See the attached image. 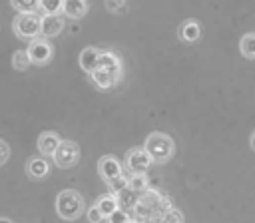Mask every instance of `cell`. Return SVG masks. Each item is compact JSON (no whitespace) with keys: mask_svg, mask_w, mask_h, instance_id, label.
<instances>
[{"mask_svg":"<svg viewBox=\"0 0 255 223\" xmlns=\"http://www.w3.org/2000/svg\"><path fill=\"white\" fill-rule=\"evenodd\" d=\"M116 201H118V207H120L122 211H128V213H129V211L133 209L135 201H137V193L128 187V189H124L122 193L116 195Z\"/></svg>","mask_w":255,"mask_h":223,"instance_id":"ac0fdd59","label":"cell"},{"mask_svg":"<svg viewBox=\"0 0 255 223\" xmlns=\"http://www.w3.org/2000/svg\"><path fill=\"white\" fill-rule=\"evenodd\" d=\"M62 12L74 20L86 16L88 12V0H62Z\"/></svg>","mask_w":255,"mask_h":223,"instance_id":"2e32d148","label":"cell"},{"mask_svg":"<svg viewBox=\"0 0 255 223\" xmlns=\"http://www.w3.org/2000/svg\"><path fill=\"white\" fill-rule=\"evenodd\" d=\"M108 185V191H110V195H118V193H122L124 189H128V177L122 173L120 177H116V179H112V181H108L106 183Z\"/></svg>","mask_w":255,"mask_h":223,"instance_id":"cb8c5ba5","label":"cell"},{"mask_svg":"<svg viewBox=\"0 0 255 223\" xmlns=\"http://www.w3.org/2000/svg\"><path fill=\"white\" fill-rule=\"evenodd\" d=\"M128 187L139 195V193H143V191H147V189H149V181H147L145 173H137V175L128 177Z\"/></svg>","mask_w":255,"mask_h":223,"instance_id":"ffe728a7","label":"cell"},{"mask_svg":"<svg viewBox=\"0 0 255 223\" xmlns=\"http://www.w3.org/2000/svg\"><path fill=\"white\" fill-rule=\"evenodd\" d=\"M12 66H14L16 70H20V72L28 70V66H30V58H28L26 50H16V52L12 54Z\"/></svg>","mask_w":255,"mask_h":223,"instance_id":"603a6c76","label":"cell"},{"mask_svg":"<svg viewBox=\"0 0 255 223\" xmlns=\"http://www.w3.org/2000/svg\"><path fill=\"white\" fill-rule=\"evenodd\" d=\"M86 217H88V223H102V221H104V215L100 213V209H98L96 205L88 207V213H86Z\"/></svg>","mask_w":255,"mask_h":223,"instance_id":"4316f807","label":"cell"},{"mask_svg":"<svg viewBox=\"0 0 255 223\" xmlns=\"http://www.w3.org/2000/svg\"><path fill=\"white\" fill-rule=\"evenodd\" d=\"M239 50L245 58H255V32H247L239 40Z\"/></svg>","mask_w":255,"mask_h":223,"instance_id":"d6986e66","label":"cell"},{"mask_svg":"<svg viewBox=\"0 0 255 223\" xmlns=\"http://www.w3.org/2000/svg\"><path fill=\"white\" fill-rule=\"evenodd\" d=\"M26 171L32 179H44L50 173V163L44 157H30L28 165H26Z\"/></svg>","mask_w":255,"mask_h":223,"instance_id":"9a60e30c","label":"cell"},{"mask_svg":"<svg viewBox=\"0 0 255 223\" xmlns=\"http://www.w3.org/2000/svg\"><path fill=\"white\" fill-rule=\"evenodd\" d=\"M106 223H135V221H133V217H131L128 211L116 209L110 217H106Z\"/></svg>","mask_w":255,"mask_h":223,"instance_id":"d4e9b609","label":"cell"},{"mask_svg":"<svg viewBox=\"0 0 255 223\" xmlns=\"http://www.w3.org/2000/svg\"><path fill=\"white\" fill-rule=\"evenodd\" d=\"M10 4L14 10H18V14L38 12V0H10Z\"/></svg>","mask_w":255,"mask_h":223,"instance_id":"7402d4cb","label":"cell"},{"mask_svg":"<svg viewBox=\"0 0 255 223\" xmlns=\"http://www.w3.org/2000/svg\"><path fill=\"white\" fill-rule=\"evenodd\" d=\"M177 36H179V40H183V42H197V40L201 38V26H199V22H195V20H185L183 24H179Z\"/></svg>","mask_w":255,"mask_h":223,"instance_id":"4fadbf2b","label":"cell"},{"mask_svg":"<svg viewBox=\"0 0 255 223\" xmlns=\"http://www.w3.org/2000/svg\"><path fill=\"white\" fill-rule=\"evenodd\" d=\"M249 145H251V149L255 151V131L251 133V139H249Z\"/></svg>","mask_w":255,"mask_h":223,"instance_id":"f546056e","label":"cell"},{"mask_svg":"<svg viewBox=\"0 0 255 223\" xmlns=\"http://www.w3.org/2000/svg\"><path fill=\"white\" fill-rule=\"evenodd\" d=\"M149 165H151V159L143 151V147H131V149H128V153H126V167L131 171V175L145 173L149 169Z\"/></svg>","mask_w":255,"mask_h":223,"instance_id":"52a82bcc","label":"cell"},{"mask_svg":"<svg viewBox=\"0 0 255 223\" xmlns=\"http://www.w3.org/2000/svg\"><path fill=\"white\" fill-rule=\"evenodd\" d=\"M94 205L100 209V213L104 215V219H106V217H110L116 209H120V207H118L116 197H114V195H110V193H108V195H100V197L96 199V203H94Z\"/></svg>","mask_w":255,"mask_h":223,"instance_id":"e0dca14e","label":"cell"},{"mask_svg":"<svg viewBox=\"0 0 255 223\" xmlns=\"http://www.w3.org/2000/svg\"><path fill=\"white\" fill-rule=\"evenodd\" d=\"M171 209V201L169 197H165L161 191L157 189H147L143 193L137 195V201L133 205V221H141V223H157L159 217Z\"/></svg>","mask_w":255,"mask_h":223,"instance_id":"6da1fadb","label":"cell"},{"mask_svg":"<svg viewBox=\"0 0 255 223\" xmlns=\"http://www.w3.org/2000/svg\"><path fill=\"white\" fill-rule=\"evenodd\" d=\"M96 68L106 70V72H110V74L122 78V60H120V56L114 54V52H100V56H98V66H96Z\"/></svg>","mask_w":255,"mask_h":223,"instance_id":"8fae6325","label":"cell"},{"mask_svg":"<svg viewBox=\"0 0 255 223\" xmlns=\"http://www.w3.org/2000/svg\"><path fill=\"white\" fill-rule=\"evenodd\" d=\"M38 10H42V16L58 14L62 10V0H38Z\"/></svg>","mask_w":255,"mask_h":223,"instance_id":"44dd1931","label":"cell"},{"mask_svg":"<svg viewBox=\"0 0 255 223\" xmlns=\"http://www.w3.org/2000/svg\"><path fill=\"white\" fill-rule=\"evenodd\" d=\"M60 135L54 133V131H42L38 135V151L44 155V157H52L60 145Z\"/></svg>","mask_w":255,"mask_h":223,"instance_id":"30bf717a","label":"cell"},{"mask_svg":"<svg viewBox=\"0 0 255 223\" xmlns=\"http://www.w3.org/2000/svg\"><path fill=\"white\" fill-rule=\"evenodd\" d=\"M0 223H12L10 219H4V217H0Z\"/></svg>","mask_w":255,"mask_h":223,"instance_id":"4dcf8cb0","label":"cell"},{"mask_svg":"<svg viewBox=\"0 0 255 223\" xmlns=\"http://www.w3.org/2000/svg\"><path fill=\"white\" fill-rule=\"evenodd\" d=\"M157 223H183V213L179 211V209H167L161 217H159V221Z\"/></svg>","mask_w":255,"mask_h":223,"instance_id":"484cf974","label":"cell"},{"mask_svg":"<svg viewBox=\"0 0 255 223\" xmlns=\"http://www.w3.org/2000/svg\"><path fill=\"white\" fill-rule=\"evenodd\" d=\"M40 20H42L40 12L18 14L12 22V30L20 40H34L40 36Z\"/></svg>","mask_w":255,"mask_h":223,"instance_id":"277c9868","label":"cell"},{"mask_svg":"<svg viewBox=\"0 0 255 223\" xmlns=\"http://www.w3.org/2000/svg\"><path fill=\"white\" fill-rule=\"evenodd\" d=\"M64 30V20L58 14H50V16H42L40 20V36L42 38H54Z\"/></svg>","mask_w":255,"mask_h":223,"instance_id":"9c48e42d","label":"cell"},{"mask_svg":"<svg viewBox=\"0 0 255 223\" xmlns=\"http://www.w3.org/2000/svg\"><path fill=\"white\" fill-rule=\"evenodd\" d=\"M98 56H100V50H98V48H94V46L84 48V50L80 52V58H78L80 68H82L84 72L92 74V72L96 70V66H98Z\"/></svg>","mask_w":255,"mask_h":223,"instance_id":"5bb4252c","label":"cell"},{"mask_svg":"<svg viewBox=\"0 0 255 223\" xmlns=\"http://www.w3.org/2000/svg\"><path fill=\"white\" fill-rule=\"evenodd\" d=\"M143 151L149 155L151 163H167L173 157V153H175V143H173V139L167 133L151 131L145 137Z\"/></svg>","mask_w":255,"mask_h":223,"instance_id":"7a4b0ae2","label":"cell"},{"mask_svg":"<svg viewBox=\"0 0 255 223\" xmlns=\"http://www.w3.org/2000/svg\"><path fill=\"white\" fill-rule=\"evenodd\" d=\"M8 159H10V145H8L4 139H0V167H2Z\"/></svg>","mask_w":255,"mask_h":223,"instance_id":"83f0119b","label":"cell"},{"mask_svg":"<svg viewBox=\"0 0 255 223\" xmlns=\"http://www.w3.org/2000/svg\"><path fill=\"white\" fill-rule=\"evenodd\" d=\"M26 54H28V58H30V64L44 66V64H48V62L52 60L54 48H52V44H50L46 38L38 36V38L30 40V44H28V48H26Z\"/></svg>","mask_w":255,"mask_h":223,"instance_id":"8992f818","label":"cell"},{"mask_svg":"<svg viewBox=\"0 0 255 223\" xmlns=\"http://www.w3.org/2000/svg\"><path fill=\"white\" fill-rule=\"evenodd\" d=\"M84 197L74 189H62L56 197V213L64 221H76L84 213Z\"/></svg>","mask_w":255,"mask_h":223,"instance_id":"3957f363","label":"cell"},{"mask_svg":"<svg viewBox=\"0 0 255 223\" xmlns=\"http://www.w3.org/2000/svg\"><path fill=\"white\" fill-rule=\"evenodd\" d=\"M52 159H54V163L58 167L70 169V167L78 165V161H80V145L76 141H72V139H62L58 149H56V153L52 155Z\"/></svg>","mask_w":255,"mask_h":223,"instance_id":"5b68a950","label":"cell"},{"mask_svg":"<svg viewBox=\"0 0 255 223\" xmlns=\"http://www.w3.org/2000/svg\"><path fill=\"white\" fill-rule=\"evenodd\" d=\"M90 80H92V84H94L96 88H100V90H110V88H114L122 78H120V76H114V74H110V72H106V70L96 68V70L90 74Z\"/></svg>","mask_w":255,"mask_h":223,"instance_id":"7c38bea8","label":"cell"},{"mask_svg":"<svg viewBox=\"0 0 255 223\" xmlns=\"http://www.w3.org/2000/svg\"><path fill=\"white\" fill-rule=\"evenodd\" d=\"M98 173L108 183V181L120 177L124 173V169H122V163L116 155H102L100 161H98Z\"/></svg>","mask_w":255,"mask_h":223,"instance_id":"ba28073f","label":"cell"},{"mask_svg":"<svg viewBox=\"0 0 255 223\" xmlns=\"http://www.w3.org/2000/svg\"><path fill=\"white\" fill-rule=\"evenodd\" d=\"M126 6V0H106V8L110 12H120Z\"/></svg>","mask_w":255,"mask_h":223,"instance_id":"f1b7e54d","label":"cell"}]
</instances>
